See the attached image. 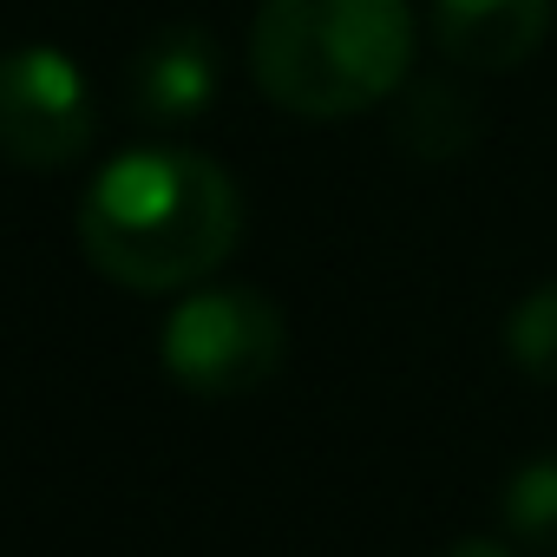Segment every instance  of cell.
Masks as SVG:
<instances>
[{"label":"cell","instance_id":"9c48e42d","mask_svg":"<svg viewBox=\"0 0 557 557\" xmlns=\"http://www.w3.org/2000/svg\"><path fill=\"white\" fill-rule=\"evenodd\" d=\"M505 355L524 381L557 387V283L531 289L511 315H505Z\"/></svg>","mask_w":557,"mask_h":557},{"label":"cell","instance_id":"8992f818","mask_svg":"<svg viewBox=\"0 0 557 557\" xmlns=\"http://www.w3.org/2000/svg\"><path fill=\"white\" fill-rule=\"evenodd\" d=\"M216 86H223V60H216V40H210L203 27H171V34H158V40L138 53V66H132V92H138V106H145L158 125H184V119L210 112Z\"/></svg>","mask_w":557,"mask_h":557},{"label":"cell","instance_id":"30bf717a","mask_svg":"<svg viewBox=\"0 0 557 557\" xmlns=\"http://www.w3.org/2000/svg\"><path fill=\"white\" fill-rule=\"evenodd\" d=\"M440 557H518L511 544H498V537H453Z\"/></svg>","mask_w":557,"mask_h":557},{"label":"cell","instance_id":"3957f363","mask_svg":"<svg viewBox=\"0 0 557 557\" xmlns=\"http://www.w3.org/2000/svg\"><path fill=\"white\" fill-rule=\"evenodd\" d=\"M158 355L184 394L230 400L275 381V368L289 355V322L262 289H190L164 315Z\"/></svg>","mask_w":557,"mask_h":557},{"label":"cell","instance_id":"277c9868","mask_svg":"<svg viewBox=\"0 0 557 557\" xmlns=\"http://www.w3.org/2000/svg\"><path fill=\"white\" fill-rule=\"evenodd\" d=\"M99 119L92 86L60 47H8L0 53V151L34 171H60L86 158Z\"/></svg>","mask_w":557,"mask_h":557},{"label":"cell","instance_id":"ba28073f","mask_svg":"<svg viewBox=\"0 0 557 557\" xmlns=\"http://www.w3.org/2000/svg\"><path fill=\"white\" fill-rule=\"evenodd\" d=\"M472 132H479V119L466 112V92H453V86H440V79H426V86L407 92L400 138H407L420 158H453V151L472 145Z\"/></svg>","mask_w":557,"mask_h":557},{"label":"cell","instance_id":"6da1fadb","mask_svg":"<svg viewBox=\"0 0 557 557\" xmlns=\"http://www.w3.org/2000/svg\"><path fill=\"white\" fill-rule=\"evenodd\" d=\"M243 236L236 177L184 145L119 151L79 197V249L119 289L171 296L230 262Z\"/></svg>","mask_w":557,"mask_h":557},{"label":"cell","instance_id":"52a82bcc","mask_svg":"<svg viewBox=\"0 0 557 557\" xmlns=\"http://www.w3.org/2000/svg\"><path fill=\"white\" fill-rule=\"evenodd\" d=\"M498 511H505L511 544H524V550H537V557H557V453L524 459V466L505 479Z\"/></svg>","mask_w":557,"mask_h":557},{"label":"cell","instance_id":"5b68a950","mask_svg":"<svg viewBox=\"0 0 557 557\" xmlns=\"http://www.w3.org/2000/svg\"><path fill=\"white\" fill-rule=\"evenodd\" d=\"M557 0H433V40L453 66L511 73L550 34Z\"/></svg>","mask_w":557,"mask_h":557},{"label":"cell","instance_id":"7a4b0ae2","mask_svg":"<svg viewBox=\"0 0 557 557\" xmlns=\"http://www.w3.org/2000/svg\"><path fill=\"white\" fill-rule=\"evenodd\" d=\"M413 0H262L249 73L296 119H355L413 73Z\"/></svg>","mask_w":557,"mask_h":557}]
</instances>
